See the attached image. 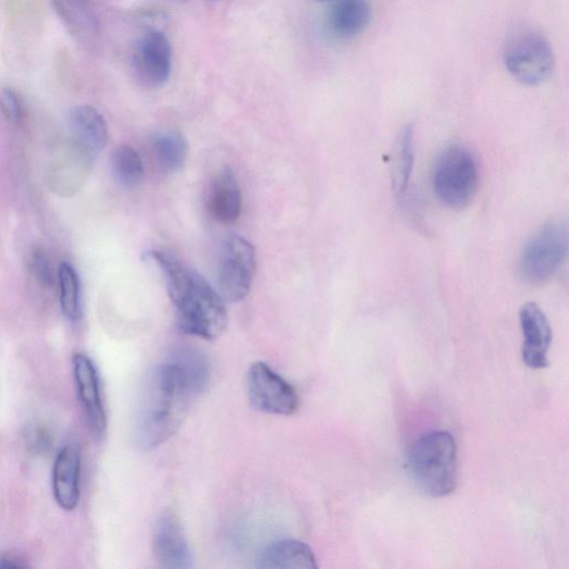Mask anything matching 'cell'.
I'll list each match as a JSON object with an SVG mask.
<instances>
[{"mask_svg":"<svg viewBox=\"0 0 569 569\" xmlns=\"http://www.w3.org/2000/svg\"><path fill=\"white\" fill-rule=\"evenodd\" d=\"M145 256L159 267L165 279L180 330L206 341L219 338L227 326L226 301L221 294L177 258L160 250Z\"/></svg>","mask_w":569,"mask_h":569,"instance_id":"cell-1","label":"cell"},{"mask_svg":"<svg viewBox=\"0 0 569 569\" xmlns=\"http://www.w3.org/2000/svg\"><path fill=\"white\" fill-rule=\"evenodd\" d=\"M170 359L178 369L193 394L196 397L199 396L209 385L211 379L209 358L196 348L183 347L175 350Z\"/></svg>","mask_w":569,"mask_h":569,"instance_id":"cell-19","label":"cell"},{"mask_svg":"<svg viewBox=\"0 0 569 569\" xmlns=\"http://www.w3.org/2000/svg\"><path fill=\"white\" fill-rule=\"evenodd\" d=\"M28 264L38 283L45 287L54 284V270L42 248L35 247L32 249Z\"/></svg>","mask_w":569,"mask_h":569,"instance_id":"cell-25","label":"cell"},{"mask_svg":"<svg viewBox=\"0 0 569 569\" xmlns=\"http://www.w3.org/2000/svg\"><path fill=\"white\" fill-rule=\"evenodd\" d=\"M92 157L91 152L74 140L60 145L48 165L49 188L63 197L76 194L88 176Z\"/></svg>","mask_w":569,"mask_h":569,"instance_id":"cell-9","label":"cell"},{"mask_svg":"<svg viewBox=\"0 0 569 569\" xmlns=\"http://www.w3.org/2000/svg\"><path fill=\"white\" fill-rule=\"evenodd\" d=\"M505 65L517 82L527 86H537L545 83L554 72V51L544 37L527 33L508 45Z\"/></svg>","mask_w":569,"mask_h":569,"instance_id":"cell-6","label":"cell"},{"mask_svg":"<svg viewBox=\"0 0 569 569\" xmlns=\"http://www.w3.org/2000/svg\"><path fill=\"white\" fill-rule=\"evenodd\" d=\"M61 306L65 317L75 322L82 316L81 284L74 268L63 263L59 271Z\"/></svg>","mask_w":569,"mask_h":569,"instance_id":"cell-23","label":"cell"},{"mask_svg":"<svg viewBox=\"0 0 569 569\" xmlns=\"http://www.w3.org/2000/svg\"><path fill=\"white\" fill-rule=\"evenodd\" d=\"M81 468V455L77 448L66 446L59 453L53 469V493L64 510H74L78 505Z\"/></svg>","mask_w":569,"mask_h":569,"instance_id":"cell-14","label":"cell"},{"mask_svg":"<svg viewBox=\"0 0 569 569\" xmlns=\"http://www.w3.org/2000/svg\"><path fill=\"white\" fill-rule=\"evenodd\" d=\"M406 470L413 484L426 496L450 495L458 481L457 447L453 435L432 432L413 442L406 455Z\"/></svg>","mask_w":569,"mask_h":569,"instance_id":"cell-3","label":"cell"},{"mask_svg":"<svg viewBox=\"0 0 569 569\" xmlns=\"http://www.w3.org/2000/svg\"><path fill=\"white\" fill-rule=\"evenodd\" d=\"M256 272V251L245 238L228 237L221 249L218 264V285L225 301L244 300L252 285Z\"/></svg>","mask_w":569,"mask_h":569,"instance_id":"cell-7","label":"cell"},{"mask_svg":"<svg viewBox=\"0 0 569 569\" xmlns=\"http://www.w3.org/2000/svg\"><path fill=\"white\" fill-rule=\"evenodd\" d=\"M370 0H335L331 7L325 27L337 39H349L363 32L371 22Z\"/></svg>","mask_w":569,"mask_h":569,"instance_id":"cell-15","label":"cell"},{"mask_svg":"<svg viewBox=\"0 0 569 569\" xmlns=\"http://www.w3.org/2000/svg\"><path fill=\"white\" fill-rule=\"evenodd\" d=\"M479 169L473 153L462 146H452L438 157L433 172V188L438 200L453 210H461L474 198Z\"/></svg>","mask_w":569,"mask_h":569,"instance_id":"cell-4","label":"cell"},{"mask_svg":"<svg viewBox=\"0 0 569 569\" xmlns=\"http://www.w3.org/2000/svg\"><path fill=\"white\" fill-rule=\"evenodd\" d=\"M154 554L162 567L188 569L194 566L193 555L183 529L175 517L166 515L160 520L154 532Z\"/></svg>","mask_w":569,"mask_h":569,"instance_id":"cell-13","label":"cell"},{"mask_svg":"<svg viewBox=\"0 0 569 569\" xmlns=\"http://www.w3.org/2000/svg\"><path fill=\"white\" fill-rule=\"evenodd\" d=\"M152 157L157 164L166 173L178 172L186 163L188 144L177 133H166L153 139Z\"/></svg>","mask_w":569,"mask_h":569,"instance_id":"cell-20","label":"cell"},{"mask_svg":"<svg viewBox=\"0 0 569 569\" xmlns=\"http://www.w3.org/2000/svg\"><path fill=\"white\" fill-rule=\"evenodd\" d=\"M62 18L74 32L88 27L89 17L82 0H54Z\"/></svg>","mask_w":569,"mask_h":569,"instance_id":"cell-24","label":"cell"},{"mask_svg":"<svg viewBox=\"0 0 569 569\" xmlns=\"http://www.w3.org/2000/svg\"><path fill=\"white\" fill-rule=\"evenodd\" d=\"M74 376L81 403L86 411L91 430L100 435L106 432L108 419L103 408L98 374L91 359L78 352L73 358Z\"/></svg>","mask_w":569,"mask_h":569,"instance_id":"cell-12","label":"cell"},{"mask_svg":"<svg viewBox=\"0 0 569 569\" xmlns=\"http://www.w3.org/2000/svg\"><path fill=\"white\" fill-rule=\"evenodd\" d=\"M111 169L115 181L126 188L138 186L145 174L139 153L128 145H121L114 149Z\"/></svg>","mask_w":569,"mask_h":569,"instance_id":"cell-22","label":"cell"},{"mask_svg":"<svg viewBox=\"0 0 569 569\" xmlns=\"http://www.w3.org/2000/svg\"><path fill=\"white\" fill-rule=\"evenodd\" d=\"M172 47L158 30L145 34L134 50V70L139 82L149 88L163 86L172 72Z\"/></svg>","mask_w":569,"mask_h":569,"instance_id":"cell-10","label":"cell"},{"mask_svg":"<svg viewBox=\"0 0 569 569\" xmlns=\"http://www.w3.org/2000/svg\"><path fill=\"white\" fill-rule=\"evenodd\" d=\"M520 321L524 336L522 358L525 366L533 370L547 368L552 327L546 316L536 304L529 302L521 309Z\"/></svg>","mask_w":569,"mask_h":569,"instance_id":"cell-11","label":"cell"},{"mask_svg":"<svg viewBox=\"0 0 569 569\" xmlns=\"http://www.w3.org/2000/svg\"><path fill=\"white\" fill-rule=\"evenodd\" d=\"M257 567L272 569H317V557L308 545L294 540L276 542L258 557Z\"/></svg>","mask_w":569,"mask_h":569,"instance_id":"cell-18","label":"cell"},{"mask_svg":"<svg viewBox=\"0 0 569 569\" xmlns=\"http://www.w3.org/2000/svg\"><path fill=\"white\" fill-rule=\"evenodd\" d=\"M194 398L171 359L154 370L143 403L139 431L143 446H159L172 437Z\"/></svg>","mask_w":569,"mask_h":569,"instance_id":"cell-2","label":"cell"},{"mask_svg":"<svg viewBox=\"0 0 569 569\" xmlns=\"http://www.w3.org/2000/svg\"><path fill=\"white\" fill-rule=\"evenodd\" d=\"M568 230L561 222H551L528 242L520 260V274L532 285L552 280L566 261Z\"/></svg>","mask_w":569,"mask_h":569,"instance_id":"cell-5","label":"cell"},{"mask_svg":"<svg viewBox=\"0 0 569 569\" xmlns=\"http://www.w3.org/2000/svg\"><path fill=\"white\" fill-rule=\"evenodd\" d=\"M73 140L92 154L106 148L109 141V128L101 114L91 107H78L69 117Z\"/></svg>","mask_w":569,"mask_h":569,"instance_id":"cell-17","label":"cell"},{"mask_svg":"<svg viewBox=\"0 0 569 569\" xmlns=\"http://www.w3.org/2000/svg\"><path fill=\"white\" fill-rule=\"evenodd\" d=\"M413 165V129H401L392 152V183L396 193H404L408 186Z\"/></svg>","mask_w":569,"mask_h":569,"instance_id":"cell-21","label":"cell"},{"mask_svg":"<svg viewBox=\"0 0 569 569\" xmlns=\"http://www.w3.org/2000/svg\"><path fill=\"white\" fill-rule=\"evenodd\" d=\"M0 111L13 124H18L23 121V101L14 88L10 86L0 87Z\"/></svg>","mask_w":569,"mask_h":569,"instance_id":"cell-26","label":"cell"},{"mask_svg":"<svg viewBox=\"0 0 569 569\" xmlns=\"http://www.w3.org/2000/svg\"><path fill=\"white\" fill-rule=\"evenodd\" d=\"M207 206L212 217L223 225H232L242 214L243 197L238 182L230 169H224L213 180Z\"/></svg>","mask_w":569,"mask_h":569,"instance_id":"cell-16","label":"cell"},{"mask_svg":"<svg viewBox=\"0 0 569 569\" xmlns=\"http://www.w3.org/2000/svg\"><path fill=\"white\" fill-rule=\"evenodd\" d=\"M251 405L273 416L290 417L299 408L295 388L263 361L252 364L247 378Z\"/></svg>","mask_w":569,"mask_h":569,"instance_id":"cell-8","label":"cell"}]
</instances>
